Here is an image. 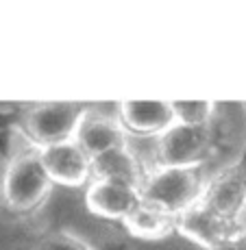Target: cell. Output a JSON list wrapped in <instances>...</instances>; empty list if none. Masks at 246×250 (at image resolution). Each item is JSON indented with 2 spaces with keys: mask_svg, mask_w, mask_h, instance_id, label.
I'll use <instances>...</instances> for the list:
<instances>
[{
  "mask_svg": "<svg viewBox=\"0 0 246 250\" xmlns=\"http://www.w3.org/2000/svg\"><path fill=\"white\" fill-rule=\"evenodd\" d=\"M172 111L179 124L187 126H209L214 120L216 103L209 100H172Z\"/></svg>",
  "mask_w": 246,
  "mask_h": 250,
  "instance_id": "4fadbf2b",
  "label": "cell"
},
{
  "mask_svg": "<svg viewBox=\"0 0 246 250\" xmlns=\"http://www.w3.org/2000/svg\"><path fill=\"white\" fill-rule=\"evenodd\" d=\"M88 111L89 107L83 103H40L24 109L18 118V128L24 142L42 150L46 146L74 139Z\"/></svg>",
  "mask_w": 246,
  "mask_h": 250,
  "instance_id": "7a4b0ae2",
  "label": "cell"
},
{
  "mask_svg": "<svg viewBox=\"0 0 246 250\" xmlns=\"http://www.w3.org/2000/svg\"><path fill=\"white\" fill-rule=\"evenodd\" d=\"M122 227L137 239L159 242V239L170 237L177 230V215L142 198L131 213L122 220Z\"/></svg>",
  "mask_w": 246,
  "mask_h": 250,
  "instance_id": "7c38bea8",
  "label": "cell"
},
{
  "mask_svg": "<svg viewBox=\"0 0 246 250\" xmlns=\"http://www.w3.org/2000/svg\"><path fill=\"white\" fill-rule=\"evenodd\" d=\"M33 250H96L88 239L72 230H50L35 242Z\"/></svg>",
  "mask_w": 246,
  "mask_h": 250,
  "instance_id": "5bb4252c",
  "label": "cell"
},
{
  "mask_svg": "<svg viewBox=\"0 0 246 250\" xmlns=\"http://www.w3.org/2000/svg\"><path fill=\"white\" fill-rule=\"evenodd\" d=\"M214 126H187L175 122L157 137V166L168 167H202L214 150Z\"/></svg>",
  "mask_w": 246,
  "mask_h": 250,
  "instance_id": "277c9868",
  "label": "cell"
},
{
  "mask_svg": "<svg viewBox=\"0 0 246 250\" xmlns=\"http://www.w3.org/2000/svg\"><path fill=\"white\" fill-rule=\"evenodd\" d=\"M40 155L48 176H50V181L55 185L88 187L91 179H94V174H91V157L74 139L42 148Z\"/></svg>",
  "mask_w": 246,
  "mask_h": 250,
  "instance_id": "8992f818",
  "label": "cell"
},
{
  "mask_svg": "<svg viewBox=\"0 0 246 250\" xmlns=\"http://www.w3.org/2000/svg\"><path fill=\"white\" fill-rule=\"evenodd\" d=\"M127 135L159 137L177 122L172 103L168 100H122L115 109Z\"/></svg>",
  "mask_w": 246,
  "mask_h": 250,
  "instance_id": "52a82bcc",
  "label": "cell"
},
{
  "mask_svg": "<svg viewBox=\"0 0 246 250\" xmlns=\"http://www.w3.org/2000/svg\"><path fill=\"white\" fill-rule=\"evenodd\" d=\"M177 230H179L183 237L199 244L201 248L214 250L220 244H224L226 239L235 237V235L242 233L246 229H233L231 224L223 222L218 215L211 213L201 200H196L190 209H185L177 218Z\"/></svg>",
  "mask_w": 246,
  "mask_h": 250,
  "instance_id": "9c48e42d",
  "label": "cell"
},
{
  "mask_svg": "<svg viewBox=\"0 0 246 250\" xmlns=\"http://www.w3.org/2000/svg\"><path fill=\"white\" fill-rule=\"evenodd\" d=\"M74 142L94 159L107 150L127 146L129 135L120 124L118 115H107L98 109H89L85 118L81 120Z\"/></svg>",
  "mask_w": 246,
  "mask_h": 250,
  "instance_id": "30bf717a",
  "label": "cell"
},
{
  "mask_svg": "<svg viewBox=\"0 0 246 250\" xmlns=\"http://www.w3.org/2000/svg\"><path fill=\"white\" fill-rule=\"evenodd\" d=\"M148 172L151 170L144 166V161L135 155V150L129 144L113 148V150H107L91 159V174H94V179L120 181V183L137 187V189H142Z\"/></svg>",
  "mask_w": 246,
  "mask_h": 250,
  "instance_id": "8fae6325",
  "label": "cell"
},
{
  "mask_svg": "<svg viewBox=\"0 0 246 250\" xmlns=\"http://www.w3.org/2000/svg\"><path fill=\"white\" fill-rule=\"evenodd\" d=\"M214 250H246V230L238 233L235 237L226 239L224 244H220V246L214 248Z\"/></svg>",
  "mask_w": 246,
  "mask_h": 250,
  "instance_id": "9a60e30c",
  "label": "cell"
},
{
  "mask_svg": "<svg viewBox=\"0 0 246 250\" xmlns=\"http://www.w3.org/2000/svg\"><path fill=\"white\" fill-rule=\"evenodd\" d=\"M207 181L209 179L202 174V167L155 166L148 172L139 194L144 200L161 207L179 218L183 211L190 209L202 196Z\"/></svg>",
  "mask_w": 246,
  "mask_h": 250,
  "instance_id": "3957f363",
  "label": "cell"
},
{
  "mask_svg": "<svg viewBox=\"0 0 246 250\" xmlns=\"http://www.w3.org/2000/svg\"><path fill=\"white\" fill-rule=\"evenodd\" d=\"M139 200H142V194L137 187L120 181L91 179V183L85 187V207L89 213L103 220H120L122 222Z\"/></svg>",
  "mask_w": 246,
  "mask_h": 250,
  "instance_id": "ba28073f",
  "label": "cell"
},
{
  "mask_svg": "<svg viewBox=\"0 0 246 250\" xmlns=\"http://www.w3.org/2000/svg\"><path fill=\"white\" fill-rule=\"evenodd\" d=\"M55 183L42 163L40 148L24 142L7 161L0 179V205L13 215H31L50 198Z\"/></svg>",
  "mask_w": 246,
  "mask_h": 250,
  "instance_id": "6da1fadb",
  "label": "cell"
},
{
  "mask_svg": "<svg viewBox=\"0 0 246 250\" xmlns=\"http://www.w3.org/2000/svg\"><path fill=\"white\" fill-rule=\"evenodd\" d=\"M201 203L233 229H246V166L235 163L209 176Z\"/></svg>",
  "mask_w": 246,
  "mask_h": 250,
  "instance_id": "5b68a950",
  "label": "cell"
}]
</instances>
